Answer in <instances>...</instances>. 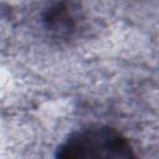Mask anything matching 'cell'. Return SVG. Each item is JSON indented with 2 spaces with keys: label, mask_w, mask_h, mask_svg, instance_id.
Listing matches in <instances>:
<instances>
[{
  "label": "cell",
  "mask_w": 159,
  "mask_h": 159,
  "mask_svg": "<svg viewBox=\"0 0 159 159\" xmlns=\"http://www.w3.org/2000/svg\"><path fill=\"white\" fill-rule=\"evenodd\" d=\"M42 19L45 29L57 39H68L77 25L75 10L66 0H58L50 5L45 10Z\"/></svg>",
  "instance_id": "obj_2"
},
{
  "label": "cell",
  "mask_w": 159,
  "mask_h": 159,
  "mask_svg": "<svg viewBox=\"0 0 159 159\" xmlns=\"http://www.w3.org/2000/svg\"><path fill=\"white\" fill-rule=\"evenodd\" d=\"M61 159H128L135 157L128 139L117 129L93 125L72 133L56 153Z\"/></svg>",
  "instance_id": "obj_1"
}]
</instances>
